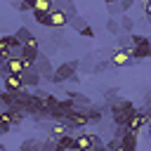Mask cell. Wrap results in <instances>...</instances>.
<instances>
[{
	"label": "cell",
	"mask_w": 151,
	"mask_h": 151,
	"mask_svg": "<svg viewBox=\"0 0 151 151\" xmlns=\"http://www.w3.org/2000/svg\"><path fill=\"white\" fill-rule=\"evenodd\" d=\"M14 35H17V38H19V42H21V45H24V42H26V40H28V38H31V35H33V33H31V31H28V28H26V26H19V28H17V31H14Z\"/></svg>",
	"instance_id": "cell-22"
},
{
	"label": "cell",
	"mask_w": 151,
	"mask_h": 151,
	"mask_svg": "<svg viewBox=\"0 0 151 151\" xmlns=\"http://www.w3.org/2000/svg\"><path fill=\"white\" fill-rule=\"evenodd\" d=\"M54 7V0H35V12H50Z\"/></svg>",
	"instance_id": "cell-20"
},
{
	"label": "cell",
	"mask_w": 151,
	"mask_h": 151,
	"mask_svg": "<svg viewBox=\"0 0 151 151\" xmlns=\"http://www.w3.org/2000/svg\"><path fill=\"white\" fill-rule=\"evenodd\" d=\"M106 149H111V151H118V149H120V137H113V139L106 144Z\"/></svg>",
	"instance_id": "cell-29"
},
{
	"label": "cell",
	"mask_w": 151,
	"mask_h": 151,
	"mask_svg": "<svg viewBox=\"0 0 151 151\" xmlns=\"http://www.w3.org/2000/svg\"><path fill=\"white\" fill-rule=\"evenodd\" d=\"M78 33H80V35H83V38H94V31H92V28H90V26H83V28H80V31H78Z\"/></svg>",
	"instance_id": "cell-30"
},
{
	"label": "cell",
	"mask_w": 151,
	"mask_h": 151,
	"mask_svg": "<svg viewBox=\"0 0 151 151\" xmlns=\"http://www.w3.org/2000/svg\"><path fill=\"white\" fill-rule=\"evenodd\" d=\"M134 111V104L127 101V99H116L111 101V118H113V125H125L130 113Z\"/></svg>",
	"instance_id": "cell-1"
},
{
	"label": "cell",
	"mask_w": 151,
	"mask_h": 151,
	"mask_svg": "<svg viewBox=\"0 0 151 151\" xmlns=\"http://www.w3.org/2000/svg\"><path fill=\"white\" fill-rule=\"evenodd\" d=\"M109 2H116V0H106V5H109Z\"/></svg>",
	"instance_id": "cell-40"
},
{
	"label": "cell",
	"mask_w": 151,
	"mask_h": 151,
	"mask_svg": "<svg viewBox=\"0 0 151 151\" xmlns=\"http://www.w3.org/2000/svg\"><path fill=\"white\" fill-rule=\"evenodd\" d=\"M144 14H146V21L151 24V0H146V2H144Z\"/></svg>",
	"instance_id": "cell-33"
},
{
	"label": "cell",
	"mask_w": 151,
	"mask_h": 151,
	"mask_svg": "<svg viewBox=\"0 0 151 151\" xmlns=\"http://www.w3.org/2000/svg\"><path fill=\"white\" fill-rule=\"evenodd\" d=\"M54 2H57V7L66 9V12L71 14V19L76 17V5H73V0H54Z\"/></svg>",
	"instance_id": "cell-19"
},
{
	"label": "cell",
	"mask_w": 151,
	"mask_h": 151,
	"mask_svg": "<svg viewBox=\"0 0 151 151\" xmlns=\"http://www.w3.org/2000/svg\"><path fill=\"white\" fill-rule=\"evenodd\" d=\"M142 40H146V35H139V33H134V35H130V45L134 47V45H139Z\"/></svg>",
	"instance_id": "cell-31"
},
{
	"label": "cell",
	"mask_w": 151,
	"mask_h": 151,
	"mask_svg": "<svg viewBox=\"0 0 151 151\" xmlns=\"http://www.w3.org/2000/svg\"><path fill=\"white\" fill-rule=\"evenodd\" d=\"M21 80H24V87H38L40 85V80H42V76L35 71V68H24L21 71Z\"/></svg>",
	"instance_id": "cell-11"
},
{
	"label": "cell",
	"mask_w": 151,
	"mask_h": 151,
	"mask_svg": "<svg viewBox=\"0 0 151 151\" xmlns=\"http://www.w3.org/2000/svg\"><path fill=\"white\" fill-rule=\"evenodd\" d=\"M0 151H5V146H2V144H0Z\"/></svg>",
	"instance_id": "cell-39"
},
{
	"label": "cell",
	"mask_w": 151,
	"mask_h": 151,
	"mask_svg": "<svg viewBox=\"0 0 151 151\" xmlns=\"http://www.w3.org/2000/svg\"><path fill=\"white\" fill-rule=\"evenodd\" d=\"M106 9H109V14H111V17H118V14H123V12H125V9H123V5H120V0L109 2V5H106Z\"/></svg>",
	"instance_id": "cell-21"
},
{
	"label": "cell",
	"mask_w": 151,
	"mask_h": 151,
	"mask_svg": "<svg viewBox=\"0 0 151 151\" xmlns=\"http://www.w3.org/2000/svg\"><path fill=\"white\" fill-rule=\"evenodd\" d=\"M24 68H26V66H24L21 54H17V52H14V54H12V57L5 61V68H2V71H9V73H21Z\"/></svg>",
	"instance_id": "cell-13"
},
{
	"label": "cell",
	"mask_w": 151,
	"mask_h": 151,
	"mask_svg": "<svg viewBox=\"0 0 151 151\" xmlns=\"http://www.w3.org/2000/svg\"><path fill=\"white\" fill-rule=\"evenodd\" d=\"M146 134H149V142H151V123L146 125Z\"/></svg>",
	"instance_id": "cell-38"
},
{
	"label": "cell",
	"mask_w": 151,
	"mask_h": 151,
	"mask_svg": "<svg viewBox=\"0 0 151 151\" xmlns=\"http://www.w3.org/2000/svg\"><path fill=\"white\" fill-rule=\"evenodd\" d=\"M130 61H132V50H125V47H118L109 59L111 66H127Z\"/></svg>",
	"instance_id": "cell-9"
},
{
	"label": "cell",
	"mask_w": 151,
	"mask_h": 151,
	"mask_svg": "<svg viewBox=\"0 0 151 151\" xmlns=\"http://www.w3.org/2000/svg\"><path fill=\"white\" fill-rule=\"evenodd\" d=\"M146 57H151V40H149V35H146V40H142L139 45L132 47V59H146Z\"/></svg>",
	"instance_id": "cell-12"
},
{
	"label": "cell",
	"mask_w": 151,
	"mask_h": 151,
	"mask_svg": "<svg viewBox=\"0 0 151 151\" xmlns=\"http://www.w3.org/2000/svg\"><path fill=\"white\" fill-rule=\"evenodd\" d=\"M106 66H109V64H106V61H101V64H97V66H94V71H97V73H99V71H104V68H106Z\"/></svg>",
	"instance_id": "cell-36"
},
{
	"label": "cell",
	"mask_w": 151,
	"mask_h": 151,
	"mask_svg": "<svg viewBox=\"0 0 151 151\" xmlns=\"http://www.w3.org/2000/svg\"><path fill=\"white\" fill-rule=\"evenodd\" d=\"M76 149H80V151L92 149V137H90V132H80V134H76Z\"/></svg>",
	"instance_id": "cell-17"
},
{
	"label": "cell",
	"mask_w": 151,
	"mask_h": 151,
	"mask_svg": "<svg viewBox=\"0 0 151 151\" xmlns=\"http://www.w3.org/2000/svg\"><path fill=\"white\" fill-rule=\"evenodd\" d=\"M33 19H35V24L50 28V12H35V9H33Z\"/></svg>",
	"instance_id": "cell-18"
},
{
	"label": "cell",
	"mask_w": 151,
	"mask_h": 151,
	"mask_svg": "<svg viewBox=\"0 0 151 151\" xmlns=\"http://www.w3.org/2000/svg\"><path fill=\"white\" fill-rule=\"evenodd\" d=\"M90 137H92V149H101V146H104V144H101V139H99V134L90 132Z\"/></svg>",
	"instance_id": "cell-32"
},
{
	"label": "cell",
	"mask_w": 151,
	"mask_h": 151,
	"mask_svg": "<svg viewBox=\"0 0 151 151\" xmlns=\"http://www.w3.org/2000/svg\"><path fill=\"white\" fill-rule=\"evenodd\" d=\"M73 109H76V104H73L71 97H68V99H59V101L50 109V118H52V120H61V118H66V113L73 111Z\"/></svg>",
	"instance_id": "cell-6"
},
{
	"label": "cell",
	"mask_w": 151,
	"mask_h": 151,
	"mask_svg": "<svg viewBox=\"0 0 151 151\" xmlns=\"http://www.w3.org/2000/svg\"><path fill=\"white\" fill-rule=\"evenodd\" d=\"M7 132H9V125H7V123H2V120H0V134H7Z\"/></svg>",
	"instance_id": "cell-35"
},
{
	"label": "cell",
	"mask_w": 151,
	"mask_h": 151,
	"mask_svg": "<svg viewBox=\"0 0 151 151\" xmlns=\"http://www.w3.org/2000/svg\"><path fill=\"white\" fill-rule=\"evenodd\" d=\"M120 26H123V31H132V19L123 14V17H120Z\"/></svg>",
	"instance_id": "cell-28"
},
{
	"label": "cell",
	"mask_w": 151,
	"mask_h": 151,
	"mask_svg": "<svg viewBox=\"0 0 151 151\" xmlns=\"http://www.w3.org/2000/svg\"><path fill=\"white\" fill-rule=\"evenodd\" d=\"M71 24V14L66 12V9H61V7H52L50 9V28H54V31H61V28H66Z\"/></svg>",
	"instance_id": "cell-2"
},
{
	"label": "cell",
	"mask_w": 151,
	"mask_h": 151,
	"mask_svg": "<svg viewBox=\"0 0 151 151\" xmlns=\"http://www.w3.org/2000/svg\"><path fill=\"white\" fill-rule=\"evenodd\" d=\"M66 94L73 99V104H80V106H85V109L90 106V99H87V97H83V94H78V92H66Z\"/></svg>",
	"instance_id": "cell-23"
},
{
	"label": "cell",
	"mask_w": 151,
	"mask_h": 151,
	"mask_svg": "<svg viewBox=\"0 0 151 151\" xmlns=\"http://www.w3.org/2000/svg\"><path fill=\"white\" fill-rule=\"evenodd\" d=\"M66 132H73L71 130V125L61 118V120H54L52 125H50V134H52V139H59L61 134H66Z\"/></svg>",
	"instance_id": "cell-15"
},
{
	"label": "cell",
	"mask_w": 151,
	"mask_h": 151,
	"mask_svg": "<svg viewBox=\"0 0 151 151\" xmlns=\"http://www.w3.org/2000/svg\"><path fill=\"white\" fill-rule=\"evenodd\" d=\"M2 73V87L9 90V92H19L24 87V80H21V73H9V71H0Z\"/></svg>",
	"instance_id": "cell-7"
},
{
	"label": "cell",
	"mask_w": 151,
	"mask_h": 151,
	"mask_svg": "<svg viewBox=\"0 0 151 151\" xmlns=\"http://www.w3.org/2000/svg\"><path fill=\"white\" fill-rule=\"evenodd\" d=\"M120 5H123V9L127 12V9H130V7L134 5V0H120Z\"/></svg>",
	"instance_id": "cell-34"
},
{
	"label": "cell",
	"mask_w": 151,
	"mask_h": 151,
	"mask_svg": "<svg viewBox=\"0 0 151 151\" xmlns=\"http://www.w3.org/2000/svg\"><path fill=\"white\" fill-rule=\"evenodd\" d=\"M42 144L38 142V139H28V142H24L21 144V151H28V149H40Z\"/></svg>",
	"instance_id": "cell-27"
},
{
	"label": "cell",
	"mask_w": 151,
	"mask_h": 151,
	"mask_svg": "<svg viewBox=\"0 0 151 151\" xmlns=\"http://www.w3.org/2000/svg\"><path fill=\"white\" fill-rule=\"evenodd\" d=\"M76 68H78V61H66V64H59L52 73V83H64V80H73L76 78Z\"/></svg>",
	"instance_id": "cell-3"
},
{
	"label": "cell",
	"mask_w": 151,
	"mask_h": 151,
	"mask_svg": "<svg viewBox=\"0 0 151 151\" xmlns=\"http://www.w3.org/2000/svg\"><path fill=\"white\" fill-rule=\"evenodd\" d=\"M87 116H90V123H101V109H94L92 104L87 106Z\"/></svg>",
	"instance_id": "cell-24"
},
{
	"label": "cell",
	"mask_w": 151,
	"mask_h": 151,
	"mask_svg": "<svg viewBox=\"0 0 151 151\" xmlns=\"http://www.w3.org/2000/svg\"><path fill=\"white\" fill-rule=\"evenodd\" d=\"M146 125H149V118L144 116V111H142V109H134V111L130 113L127 123H125V127H127V130H132V132H137V134H139Z\"/></svg>",
	"instance_id": "cell-5"
},
{
	"label": "cell",
	"mask_w": 151,
	"mask_h": 151,
	"mask_svg": "<svg viewBox=\"0 0 151 151\" xmlns=\"http://www.w3.org/2000/svg\"><path fill=\"white\" fill-rule=\"evenodd\" d=\"M68 26H71V28H76V33H78V31H80L83 26H87V24H85V19H80V17L76 14V17L71 19V24H68Z\"/></svg>",
	"instance_id": "cell-25"
},
{
	"label": "cell",
	"mask_w": 151,
	"mask_h": 151,
	"mask_svg": "<svg viewBox=\"0 0 151 151\" xmlns=\"http://www.w3.org/2000/svg\"><path fill=\"white\" fill-rule=\"evenodd\" d=\"M66 149H76V137L71 132H66L57 139V151H66Z\"/></svg>",
	"instance_id": "cell-16"
},
{
	"label": "cell",
	"mask_w": 151,
	"mask_h": 151,
	"mask_svg": "<svg viewBox=\"0 0 151 151\" xmlns=\"http://www.w3.org/2000/svg\"><path fill=\"white\" fill-rule=\"evenodd\" d=\"M118 28H120V24L116 21V17H111V19L106 21V31H109V33H118Z\"/></svg>",
	"instance_id": "cell-26"
},
{
	"label": "cell",
	"mask_w": 151,
	"mask_h": 151,
	"mask_svg": "<svg viewBox=\"0 0 151 151\" xmlns=\"http://www.w3.org/2000/svg\"><path fill=\"white\" fill-rule=\"evenodd\" d=\"M21 59H24V66L26 68H33V64H35V59H38V54H40V47H35V45H21Z\"/></svg>",
	"instance_id": "cell-8"
},
{
	"label": "cell",
	"mask_w": 151,
	"mask_h": 151,
	"mask_svg": "<svg viewBox=\"0 0 151 151\" xmlns=\"http://www.w3.org/2000/svg\"><path fill=\"white\" fill-rule=\"evenodd\" d=\"M5 61H7V59H5V57H0V71L5 68Z\"/></svg>",
	"instance_id": "cell-37"
},
{
	"label": "cell",
	"mask_w": 151,
	"mask_h": 151,
	"mask_svg": "<svg viewBox=\"0 0 151 151\" xmlns=\"http://www.w3.org/2000/svg\"><path fill=\"white\" fill-rule=\"evenodd\" d=\"M134 149H137V132L125 130L120 137V151H134Z\"/></svg>",
	"instance_id": "cell-14"
},
{
	"label": "cell",
	"mask_w": 151,
	"mask_h": 151,
	"mask_svg": "<svg viewBox=\"0 0 151 151\" xmlns=\"http://www.w3.org/2000/svg\"><path fill=\"white\" fill-rule=\"evenodd\" d=\"M33 68L42 76V78H47V80H52V73H54V68H52V64H50V59L47 57H42V54H38V59H35V64H33Z\"/></svg>",
	"instance_id": "cell-10"
},
{
	"label": "cell",
	"mask_w": 151,
	"mask_h": 151,
	"mask_svg": "<svg viewBox=\"0 0 151 151\" xmlns=\"http://www.w3.org/2000/svg\"><path fill=\"white\" fill-rule=\"evenodd\" d=\"M68 125H71V130H80V127H85L87 123H90V116H87V109L83 106V109H73V111H68L66 113V118H64Z\"/></svg>",
	"instance_id": "cell-4"
}]
</instances>
